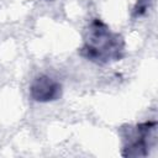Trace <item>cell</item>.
I'll return each mask as SVG.
<instances>
[{
  "instance_id": "cell-1",
  "label": "cell",
  "mask_w": 158,
  "mask_h": 158,
  "mask_svg": "<svg viewBox=\"0 0 158 158\" xmlns=\"http://www.w3.org/2000/svg\"><path fill=\"white\" fill-rule=\"evenodd\" d=\"M123 37L110 30L100 19H94L86 27L79 54L95 64H109L122 59L125 56Z\"/></svg>"
},
{
  "instance_id": "cell-2",
  "label": "cell",
  "mask_w": 158,
  "mask_h": 158,
  "mask_svg": "<svg viewBox=\"0 0 158 158\" xmlns=\"http://www.w3.org/2000/svg\"><path fill=\"white\" fill-rule=\"evenodd\" d=\"M156 121H144L136 126H130L123 135L122 156L144 157L149 153L156 142Z\"/></svg>"
},
{
  "instance_id": "cell-3",
  "label": "cell",
  "mask_w": 158,
  "mask_h": 158,
  "mask_svg": "<svg viewBox=\"0 0 158 158\" xmlns=\"http://www.w3.org/2000/svg\"><path fill=\"white\" fill-rule=\"evenodd\" d=\"M30 98L36 102H51L62 96V84L47 74L37 75L30 84Z\"/></svg>"
},
{
  "instance_id": "cell-4",
  "label": "cell",
  "mask_w": 158,
  "mask_h": 158,
  "mask_svg": "<svg viewBox=\"0 0 158 158\" xmlns=\"http://www.w3.org/2000/svg\"><path fill=\"white\" fill-rule=\"evenodd\" d=\"M149 2L151 0H137L136 5L133 6V10H132V15L135 17H139L142 16L149 7Z\"/></svg>"
}]
</instances>
